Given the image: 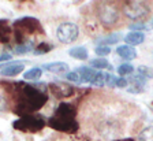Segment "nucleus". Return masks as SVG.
Segmentation results:
<instances>
[{
  "mask_svg": "<svg viewBox=\"0 0 153 141\" xmlns=\"http://www.w3.org/2000/svg\"><path fill=\"white\" fill-rule=\"evenodd\" d=\"M6 90L14 101V111L21 116L34 115L41 110L48 100V95L44 89L30 85L27 82L6 84Z\"/></svg>",
  "mask_w": 153,
  "mask_h": 141,
  "instance_id": "obj_1",
  "label": "nucleus"
},
{
  "mask_svg": "<svg viewBox=\"0 0 153 141\" xmlns=\"http://www.w3.org/2000/svg\"><path fill=\"white\" fill-rule=\"evenodd\" d=\"M75 115L76 111L74 106L68 103H60L55 110V114L48 119V126L63 133H75L79 129L78 122L75 121Z\"/></svg>",
  "mask_w": 153,
  "mask_h": 141,
  "instance_id": "obj_2",
  "label": "nucleus"
},
{
  "mask_svg": "<svg viewBox=\"0 0 153 141\" xmlns=\"http://www.w3.org/2000/svg\"><path fill=\"white\" fill-rule=\"evenodd\" d=\"M13 30H14V39L18 41V44L23 41H27V36L37 34V33H42V28L40 21L32 18V16H23L21 19L15 21L13 23Z\"/></svg>",
  "mask_w": 153,
  "mask_h": 141,
  "instance_id": "obj_3",
  "label": "nucleus"
},
{
  "mask_svg": "<svg viewBox=\"0 0 153 141\" xmlns=\"http://www.w3.org/2000/svg\"><path fill=\"white\" fill-rule=\"evenodd\" d=\"M45 125H47V122L37 115H25L16 119L15 122H13L14 129H16L19 131H25V133L40 131L41 129H44Z\"/></svg>",
  "mask_w": 153,
  "mask_h": 141,
  "instance_id": "obj_4",
  "label": "nucleus"
},
{
  "mask_svg": "<svg viewBox=\"0 0 153 141\" xmlns=\"http://www.w3.org/2000/svg\"><path fill=\"white\" fill-rule=\"evenodd\" d=\"M78 34H79V29L78 26L73 22H64L62 25H59L56 30V36L57 40L63 44H71L78 39Z\"/></svg>",
  "mask_w": 153,
  "mask_h": 141,
  "instance_id": "obj_5",
  "label": "nucleus"
},
{
  "mask_svg": "<svg viewBox=\"0 0 153 141\" xmlns=\"http://www.w3.org/2000/svg\"><path fill=\"white\" fill-rule=\"evenodd\" d=\"M99 18L101 21L102 25L105 26H111L115 25L119 19V10L115 7V4L112 3H104L99 7Z\"/></svg>",
  "mask_w": 153,
  "mask_h": 141,
  "instance_id": "obj_6",
  "label": "nucleus"
},
{
  "mask_svg": "<svg viewBox=\"0 0 153 141\" xmlns=\"http://www.w3.org/2000/svg\"><path fill=\"white\" fill-rule=\"evenodd\" d=\"M123 14L130 19H141L149 14V8L145 3L141 1H130L123 6Z\"/></svg>",
  "mask_w": 153,
  "mask_h": 141,
  "instance_id": "obj_7",
  "label": "nucleus"
},
{
  "mask_svg": "<svg viewBox=\"0 0 153 141\" xmlns=\"http://www.w3.org/2000/svg\"><path fill=\"white\" fill-rule=\"evenodd\" d=\"M49 90L53 93L57 99H67V97H71L75 93L74 87L68 85V84H64V82L49 84Z\"/></svg>",
  "mask_w": 153,
  "mask_h": 141,
  "instance_id": "obj_8",
  "label": "nucleus"
},
{
  "mask_svg": "<svg viewBox=\"0 0 153 141\" xmlns=\"http://www.w3.org/2000/svg\"><path fill=\"white\" fill-rule=\"evenodd\" d=\"M14 39L13 25L7 19H0V43L8 44Z\"/></svg>",
  "mask_w": 153,
  "mask_h": 141,
  "instance_id": "obj_9",
  "label": "nucleus"
},
{
  "mask_svg": "<svg viewBox=\"0 0 153 141\" xmlns=\"http://www.w3.org/2000/svg\"><path fill=\"white\" fill-rule=\"evenodd\" d=\"M23 69H25V66L22 62H14L8 66H3V69L0 70V74L4 77H16L19 73H22Z\"/></svg>",
  "mask_w": 153,
  "mask_h": 141,
  "instance_id": "obj_10",
  "label": "nucleus"
},
{
  "mask_svg": "<svg viewBox=\"0 0 153 141\" xmlns=\"http://www.w3.org/2000/svg\"><path fill=\"white\" fill-rule=\"evenodd\" d=\"M127 81L130 84V88H128V92L130 93H141L143 90L145 84H146V78H143L140 74L134 75V77H130Z\"/></svg>",
  "mask_w": 153,
  "mask_h": 141,
  "instance_id": "obj_11",
  "label": "nucleus"
},
{
  "mask_svg": "<svg viewBox=\"0 0 153 141\" xmlns=\"http://www.w3.org/2000/svg\"><path fill=\"white\" fill-rule=\"evenodd\" d=\"M42 67L45 69L49 73H53V74H64L68 71V64L64 63V62H53V63H47L44 64Z\"/></svg>",
  "mask_w": 153,
  "mask_h": 141,
  "instance_id": "obj_12",
  "label": "nucleus"
},
{
  "mask_svg": "<svg viewBox=\"0 0 153 141\" xmlns=\"http://www.w3.org/2000/svg\"><path fill=\"white\" fill-rule=\"evenodd\" d=\"M116 52H118V55L120 58L126 59V60H133V59L137 58V51L127 44L118 47V48H116Z\"/></svg>",
  "mask_w": 153,
  "mask_h": 141,
  "instance_id": "obj_13",
  "label": "nucleus"
},
{
  "mask_svg": "<svg viewBox=\"0 0 153 141\" xmlns=\"http://www.w3.org/2000/svg\"><path fill=\"white\" fill-rule=\"evenodd\" d=\"M75 73L79 75L81 82H92L97 71H96L94 69H89V67H85V66H82V67L76 69Z\"/></svg>",
  "mask_w": 153,
  "mask_h": 141,
  "instance_id": "obj_14",
  "label": "nucleus"
},
{
  "mask_svg": "<svg viewBox=\"0 0 153 141\" xmlns=\"http://www.w3.org/2000/svg\"><path fill=\"white\" fill-rule=\"evenodd\" d=\"M120 40V36L118 33H112V34H108V36H101V37H97L94 40V43L99 45H102V47H108V45H112V44H116V43Z\"/></svg>",
  "mask_w": 153,
  "mask_h": 141,
  "instance_id": "obj_15",
  "label": "nucleus"
},
{
  "mask_svg": "<svg viewBox=\"0 0 153 141\" xmlns=\"http://www.w3.org/2000/svg\"><path fill=\"white\" fill-rule=\"evenodd\" d=\"M124 41L127 45H140L145 41V36L141 32H130L128 34L124 36Z\"/></svg>",
  "mask_w": 153,
  "mask_h": 141,
  "instance_id": "obj_16",
  "label": "nucleus"
},
{
  "mask_svg": "<svg viewBox=\"0 0 153 141\" xmlns=\"http://www.w3.org/2000/svg\"><path fill=\"white\" fill-rule=\"evenodd\" d=\"M34 51V43L32 40H27V41H23L21 44H18L14 49L16 55H25V54H29V52H33Z\"/></svg>",
  "mask_w": 153,
  "mask_h": 141,
  "instance_id": "obj_17",
  "label": "nucleus"
},
{
  "mask_svg": "<svg viewBox=\"0 0 153 141\" xmlns=\"http://www.w3.org/2000/svg\"><path fill=\"white\" fill-rule=\"evenodd\" d=\"M68 54H70L71 58L78 59V60H85V59H88V56H89L88 49H86L85 47H74V48H71L70 51H68Z\"/></svg>",
  "mask_w": 153,
  "mask_h": 141,
  "instance_id": "obj_18",
  "label": "nucleus"
},
{
  "mask_svg": "<svg viewBox=\"0 0 153 141\" xmlns=\"http://www.w3.org/2000/svg\"><path fill=\"white\" fill-rule=\"evenodd\" d=\"M42 75V70L40 67H33L30 70H27L23 74V80L25 81H37L40 80Z\"/></svg>",
  "mask_w": 153,
  "mask_h": 141,
  "instance_id": "obj_19",
  "label": "nucleus"
},
{
  "mask_svg": "<svg viewBox=\"0 0 153 141\" xmlns=\"http://www.w3.org/2000/svg\"><path fill=\"white\" fill-rule=\"evenodd\" d=\"M90 66H92L93 69H108V70H111L112 69L111 63H109L107 59H104V58L92 59V60H90Z\"/></svg>",
  "mask_w": 153,
  "mask_h": 141,
  "instance_id": "obj_20",
  "label": "nucleus"
},
{
  "mask_svg": "<svg viewBox=\"0 0 153 141\" xmlns=\"http://www.w3.org/2000/svg\"><path fill=\"white\" fill-rule=\"evenodd\" d=\"M138 141H153V126L143 129L138 136Z\"/></svg>",
  "mask_w": 153,
  "mask_h": 141,
  "instance_id": "obj_21",
  "label": "nucleus"
},
{
  "mask_svg": "<svg viewBox=\"0 0 153 141\" xmlns=\"http://www.w3.org/2000/svg\"><path fill=\"white\" fill-rule=\"evenodd\" d=\"M90 85H93V87H97V88H101L105 85V74L101 73V71H97L94 75V78H93V81L90 82Z\"/></svg>",
  "mask_w": 153,
  "mask_h": 141,
  "instance_id": "obj_22",
  "label": "nucleus"
},
{
  "mask_svg": "<svg viewBox=\"0 0 153 141\" xmlns=\"http://www.w3.org/2000/svg\"><path fill=\"white\" fill-rule=\"evenodd\" d=\"M52 47L51 44H47V43H41V44H38L37 47H34V54L36 55H42V54H47V52L52 51Z\"/></svg>",
  "mask_w": 153,
  "mask_h": 141,
  "instance_id": "obj_23",
  "label": "nucleus"
},
{
  "mask_svg": "<svg viewBox=\"0 0 153 141\" xmlns=\"http://www.w3.org/2000/svg\"><path fill=\"white\" fill-rule=\"evenodd\" d=\"M134 71V67L131 66V64H128V63H123V64H120L118 67V73L120 74L122 77H124V75H127V74H131Z\"/></svg>",
  "mask_w": 153,
  "mask_h": 141,
  "instance_id": "obj_24",
  "label": "nucleus"
},
{
  "mask_svg": "<svg viewBox=\"0 0 153 141\" xmlns=\"http://www.w3.org/2000/svg\"><path fill=\"white\" fill-rule=\"evenodd\" d=\"M138 74L142 75L143 78H153V69L148 66H140L138 67Z\"/></svg>",
  "mask_w": 153,
  "mask_h": 141,
  "instance_id": "obj_25",
  "label": "nucleus"
},
{
  "mask_svg": "<svg viewBox=\"0 0 153 141\" xmlns=\"http://www.w3.org/2000/svg\"><path fill=\"white\" fill-rule=\"evenodd\" d=\"M94 52H96V55H97L99 58H104V56H107V55L111 54V48H109V47H102V45H99V47H96Z\"/></svg>",
  "mask_w": 153,
  "mask_h": 141,
  "instance_id": "obj_26",
  "label": "nucleus"
},
{
  "mask_svg": "<svg viewBox=\"0 0 153 141\" xmlns=\"http://www.w3.org/2000/svg\"><path fill=\"white\" fill-rule=\"evenodd\" d=\"M116 80H118V78L115 77L114 74H105V85L108 88L116 87Z\"/></svg>",
  "mask_w": 153,
  "mask_h": 141,
  "instance_id": "obj_27",
  "label": "nucleus"
},
{
  "mask_svg": "<svg viewBox=\"0 0 153 141\" xmlns=\"http://www.w3.org/2000/svg\"><path fill=\"white\" fill-rule=\"evenodd\" d=\"M66 80H68V81H73V82H81V80H79V75L75 73V71H73V73H67L66 75Z\"/></svg>",
  "mask_w": 153,
  "mask_h": 141,
  "instance_id": "obj_28",
  "label": "nucleus"
},
{
  "mask_svg": "<svg viewBox=\"0 0 153 141\" xmlns=\"http://www.w3.org/2000/svg\"><path fill=\"white\" fill-rule=\"evenodd\" d=\"M128 85V81L127 78H124V77H120L116 80V87L118 88H126Z\"/></svg>",
  "mask_w": 153,
  "mask_h": 141,
  "instance_id": "obj_29",
  "label": "nucleus"
},
{
  "mask_svg": "<svg viewBox=\"0 0 153 141\" xmlns=\"http://www.w3.org/2000/svg\"><path fill=\"white\" fill-rule=\"evenodd\" d=\"M130 29L133 30V32H138V30L146 29V26L143 25V23H134V25H130Z\"/></svg>",
  "mask_w": 153,
  "mask_h": 141,
  "instance_id": "obj_30",
  "label": "nucleus"
},
{
  "mask_svg": "<svg viewBox=\"0 0 153 141\" xmlns=\"http://www.w3.org/2000/svg\"><path fill=\"white\" fill-rule=\"evenodd\" d=\"M7 110V101L3 96H0V111H4Z\"/></svg>",
  "mask_w": 153,
  "mask_h": 141,
  "instance_id": "obj_31",
  "label": "nucleus"
},
{
  "mask_svg": "<svg viewBox=\"0 0 153 141\" xmlns=\"http://www.w3.org/2000/svg\"><path fill=\"white\" fill-rule=\"evenodd\" d=\"M10 59H11V55H10V54H3V55H0V63H1V62H8Z\"/></svg>",
  "mask_w": 153,
  "mask_h": 141,
  "instance_id": "obj_32",
  "label": "nucleus"
},
{
  "mask_svg": "<svg viewBox=\"0 0 153 141\" xmlns=\"http://www.w3.org/2000/svg\"><path fill=\"white\" fill-rule=\"evenodd\" d=\"M114 141H135L134 138H120V140H114Z\"/></svg>",
  "mask_w": 153,
  "mask_h": 141,
  "instance_id": "obj_33",
  "label": "nucleus"
},
{
  "mask_svg": "<svg viewBox=\"0 0 153 141\" xmlns=\"http://www.w3.org/2000/svg\"><path fill=\"white\" fill-rule=\"evenodd\" d=\"M11 1H18V3H25L27 0H11Z\"/></svg>",
  "mask_w": 153,
  "mask_h": 141,
  "instance_id": "obj_34",
  "label": "nucleus"
},
{
  "mask_svg": "<svg viewBox=\"0 0 153 141\" xmlns=\"http://www.w3.org/2000/svg\"><path fill=\"white\" fill-rule=\"evenodd\" d=\"M152 59H153V52H152Z\"/></svg>",
  "mask_w": 153,
  "mask_h": 141,
  "instance_id": "obj_35",
  "label": "nucleus"
},
{
  "mask_svg": "<svg viewBox=\"0 0 153 141\" xmlns=\"http://www.w3.org/2000/svg\"><path fill=\"white\" fill-rule=\"evenodd\" d=\"M152 25H153V22H152Z\"/></svg>",
  "mask_w": 153,
  "mask_h": 141,
  "instance_id": "obj_36",
  "label": "nucleus"
}]
</instances>
